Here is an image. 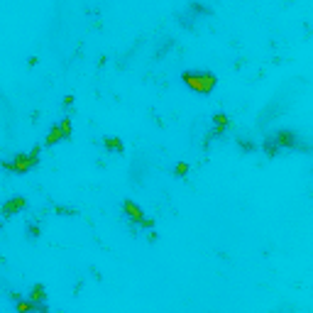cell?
Here are the masks:
<instances>
[{
  "mask_svg": "<svg viewBox=\"0 0 313 313\" xmlns=\"http://www.w3.org/2000/svg\"><path fill=\"white\" fill-rule=\"evenodd\" d=\"M228 128V115L225 113H218V115H213V132H211V140L213 137H218L223 135V130Z\"/></svg>",
  "mask_w": 313,
  "mask_h": 313,
  "instance_id": "cell-7",
  "label": "cell"
},
{
  "mask_svg": "<svg viewBox=\"0 0 313 313\" xmlns=\"http://www.w3.org/2000/svg\"><path fill=\"white\" fill-rule=\"evenodd\" d=\"M32 301H37V303H47V294H44V286L37 284V286H32V294H30Z\"/></svg>",
  "mask_w": 313,
  "mask_h": 313,
  "instance_id": "cell-9",
  "label": "cell"
},
{
  "mask_svg": "<svg viewBox=\"0 0 313 313\" xmlns=\"http://www.w3.org/2000/svg\"><path fill=\"white\" fill-rule=\"evenodd\" d=\"M106 147L111 149V152H123V142L115 140V137H106Z\"/></svg>",
  "mask_w": 313,
  "mask_h": 313,
  "instance_id": "cell-11",
  "label": "cell"
},
{
  "mask_svg": "<svg viewBox=\"0 0 313 313\" xmlns=\"http://www.w3.org/2000/svg\"><path fill=\"white\" fill-rule=\"evenodd\" d=\"M272 137H274L276 147L279 149H296V152H313V147L308 145H303V140L296 135L294 130H276L272 132Z\"/></svg>",
  "mask_w": 313,
  "mask_h": 313,
  "instance_id": "cell-2",
  "label": "cell"
},
{
  "mask_svg": "<svg viewBox=\"0 0 313 313\" xmlns=\"http://www.w3.org/2000/svg\"><path fill=\"white\" fill-rule=\"evenodd\" d=\"M181 81L196 93H211L216 88V74L211 71H184Z\"/></svg>",
  "mask_w": 313,
  "mask_h": 313,
  "instance_id": "cell-1",
  "label": "cell"
},
{
  "mask_svg": "<svg viewBox=\"0 0 313 313\" xmlns=\"http://www.w3.org/2000/svg\"><path fill=\"white\" fill-rule=\"evenodd\" d=\"M125 213L130 216V221H135V223H140V225H147V228H152L154 225V221L152 218H145V211L140 208V205H135V201H125Z\"/></svg>",
  "mask_w": 313,
  "mask_h": 313,
  "instance_id": "cell-6",
  "label": "cell"
},
{
  "mask_svg": "<svg viewBox=\"0 0 313 313\" xmlns=\"http://www.w3.org/2000/svg\"><path fill=\"white\" fill-rule=\"evenodd\" d=\"M205 15H211V8H208V5L191 3V5H186L184 13H179V25L186 27V30H191L193 22H198V18H205Z\"/></svg>",
  "mask_w": 313,
  "mask_h": 313,
  "instance_id": "cell-3",
  "label": "cell"
},
{
  "mask_svg": "<svg viewBox=\"0 0 313 313\" xmlns=\"http://www.w3.org/2000/svg\"><path fill=\"white\" fill-rule=\"evenodd\" d=\"M69 135H71V120H69V118H61V120H59V125H54V130L49 132V137H47V145L52 147V145H56V142L66 140Z\"/></svg>",
  "mask_w": 313,
  "mask_h": 313,
  "instance_id": "cell-5",
  "label": "cell"
},
{
  "mask_svg": "<svg viewBox=\"0 0 313 313\" xmlns=\"http://www.w3.org/2000/svg\"><path fill=\"white\" fill-rule=\"evenodd\" d=\"M27 235H30V238H37L39 228H37V225H27Z\"/></svg>",
  "mask_w": 313,
  "mask_h": 313,
  "instance_id": "cell-12",
  "label": "cell"
},
{
  "mask_svg": "<svg viewBox=\"0 0 313 313\" xmlns=\"http://www.w3.org/2000/svg\"><path fill=\"white\" fill-rule=\"evenodd\" d=\"M171 47H174V39L171 37H166V42H162V47H159V49H157V59H162V56L166 54V52H169V49H171Z\"/></svg>",
  "mask_w": 313,
  "mask_h": 313,
  "instance_id": "cell-10",
  "label": "cell"
},
{
  "mask_svg": "<svg viewBox=\"0 0 313 313\" xmlns=\"http://www.w3.org/2000/svg\"><path fill=\"white\" fill-rule=\"evenodd\" d=\"M37 164H39V147L35 149L32 154H18L13 164H5V166H8V169H15L18 174H25V171L35 169Z\"/></svg>",
  "mask_w": 313,
  "mask_h": 313,
  "instance_id": "cell-4",
  "label": "cell"
},
{
  "mask_svg": "<svg viewBox=\"0 0 313 313\" xmlns=\"http://www.w3.org/2000/svg\"><path fill=\"white\" fill-rule=\"evenodd\" d=\"M25 205H27V201H25V198H13V201H8L5 203V216H13V213H15V211H22V208H25Z\"/></svg>",
  "mask_w": 313,
  "mask_h": 313,
  "instance_id": "cell-8",
  "label": "cell"
}]
</instances>
